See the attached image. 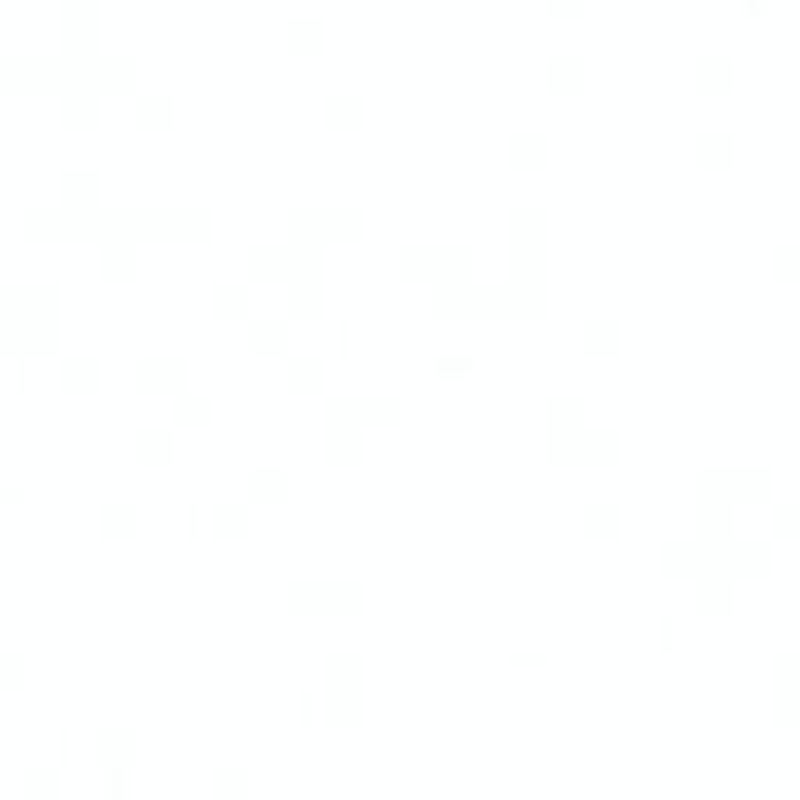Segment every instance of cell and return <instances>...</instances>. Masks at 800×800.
Wrapping results in <instances>:
<instances>
[{
    "instance_id": "6da1fadb",
    "label": "cell",
    "mask_w": 800,
    "mask_h": 800,
    "mask_svg": "<svg viewBox=\"0 0 800 800\" xmlns=\"http://www.w3.org/2000/svg\"><path fill=\"white\" fill-rule=\"evenodd\" d=\"M20 791L28 800H57V796H62V773L48 767V763H38V767H28V773L20 777Z\"/></svg>"
},
{
    "instance_id": "3957f363",
    "label": "cell",
    "mask_w": 800,
    "mask_h": 800,
    "mask_svg": "<svg viewBox=\"0 0 800 800\" xmlns=\"http://www.w3.org/2000/svg\"><path fill=\"white\" fill-rule=\"evenodd\" d=\"M20 683H24V664L20 660H0V688L10 692V688H20Z\"/></svg>"
},
{
    "instance_id": "7a4b0ae2",
    "label": "cell",
    "mask_w": 800,
    "mask_h": 800,
    "mask_svg": "<svg viewBox=\"0 0 800 800\" xmlns=\"http://www.w3.org/2000/svg\"><path fill=\"white\" fill-rule=\"evenodd\" d=\"M127 749H133V739H127L123 730H104L95 739V753H99V759H109V763H118Z\"/></svg>"
}]
</instances>
